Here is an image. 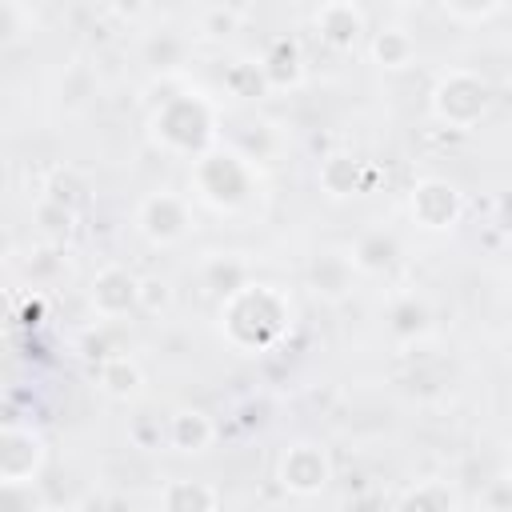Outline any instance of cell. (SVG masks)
I'll return each instance as SVG.
<instances>
[{"label": "cell", "mask_w": 512, "mask_h": 512, "mask_svg": "<svg viewBox=\"0 0 512 512\" xmlns=\"http://www.w3.org/2000/svg\"><path fill=\"white\" fill-rule=\"evenodd\" d=\"M368 60L384 72H404L416 60V36L404 24H380L376 32H368Z\"/></svg>", "instance_id": "cell-18"}, {"label": "cell", "mask_w": 512, "mask_h": 512, "mask_svg": "<svg viewBox=\"0 0 512 512\" xmlns=\"http://www.w3.org/2000/svg\"><path fill=\"white\" fill-rule=\"evenodd\" d=\"M356 284V268L348 260V252H336V248H324L308 260V288L320 296V300H344Z\"/></svg>", "instance_id": "cell-17"}, {"label": "cell", "mask_w": 512, "mask_h": 512, "mask_svg": "<svg viewBox=\"0 0 512 512\" xmlns=\"http://www.w3.org/2000/svg\"><path fill=\"white\" fill-rule=\"evenodd\" d=\"M316 184L328 200H352L368 188V168L352 152H328L316 168Z\"/></svg>", "instance_id": "cell-15"}, {"label": "cell", "mask_w": 512, "mask_h": 512, "mask_svg": "<svg viewBox=\"0 0 512 512\" xmlns=\"http://www.w3.org/2000/svg\"><path fill=\"white\" fill-rule=\"evenodd\" d=\"M88 304L100 320H120L140 308V276L124 264H104L88 280Z\"/></svg>", "instance_id": "cell-9"}, {"label": "cell", "mask_w": 512, "mask_h": 512, "mask_svg": "<svg viewBox=\"0 0 512 512\" xmlns=\"http://www.w3.org/2000/svg\"><path fill=\"white\" fill-rule=\"evenodd\" d=\"M348 260H352V268H356V276H372V280H380V276H388L396 264H400V244H396V236L388 232V228H364L352 244H348Z\"/></svg>", "instance_id": "cell-11"}, {"label": "cell", "mask_w": 512, "mask_h": 512, "mask_svg": "<svg viewBox=\"0 0 512 512\" xmlns=\"http://www.w3.org/2000/svg\"><path fill=\"white\" fill-rule=\"evenodd\" d=\"M508 8L500 4V0H472V4H464V0H444L440 4V16L448 20V24H460V28H468V24H488V20H496V16H504Z\"/></svg>", "instance_id": "cell-27"}, {"label": "cell", "mask_w": 512, "mask_h": 512, "mask_svg": "<svg viewBox=\"0 0 512 512\" xmlns=\"http://www.w3.org/2000/svg\"><path fill=\"white\" fill-rule=\"evenodd\" d=\"M508 360H512V336H508Z\"/></svg>", "instance_id": "cell-35"}, {"label": "cell", "mask_w": 512, "mask_h": 512, "mask_svg": "<svg viewBox=\"0 0 512 512\" xmlns=\"http://www.w3.org/2000/svg\"><path fill=\"white\" fill-rule=\"evenodd\" d=\"M96 388L116 400V404H132L144 396V368L136 356L128 352H108L104 360H96Z\"/></svg>", "instance_id": "cell-13"}, {"label": "cell", "mask_w": 512, "mask_h": 512, "mask_svg": "<svg viewBox=\"0 0 512 512\" xmlns=\"http://www.w3.org/2000/svg\"><path fill=\"white\" fill-rule=\"evenodd\" d=\"M224 92L236 96V100H260L268 96V76H264V64L260 56H236L228 68H224Z\"/></svg>", "instance_id": "cell-23"}, {"label": "cell", "mask_w": 512, "mask_h": 512, "mask_svg": "<svg viewBox=\"0 0 512 512\" xmlns=\"http://www.w3.org/2000/svg\"><path fill=\"white\" fill-rule=\"evenodd\" d=\"M188 192L204 208H212L220 216H236V212L256 204L260 168L244 152H236L232 144H216L188 164Z\"/></svg>", "instance_id": "cell-3"}, {"label": "cell", "mask_w": 512, "mask_h": 512, "mask_svg": "<svg viewBox=\"0 0 512 512\" xmlns=\"http://www.w3.org/2000/svg\"><path fill=\"white\" fill-rule=\"evenodd\" d=\"M312 28L328 48L352 52L368 36V12L356 0H328L312 12Z\"/></svg>", "instance_id": "cell-10"}, {"label": "cell", "mask_w": 512, "mask_h": 512, "mask_svg": "<svg viewBox=\"0 0 512 512\" xmlns=\"http://www.w3.org/2000/svg\"><path fill=\"white\" fill-rule=\"evenodd\" d=\"M176 308V288L168 276H140V312L148 316H168Z\"/></svg>", "instance_id": "cell-28"}, {"label": "cell", "mask_w": 512, "mask_h": 512, "mask_svg": "<svg viewBox=\"0 0 512 512\" xmlns=\"http://www.w3.org/2000/svg\"><path fill=\"white\" fill-rule=\"evenodd\" d=\"M216 444V420L204 412V408H176L168 416V448L180 452V456H204L208 448Z\"/></svg>", "instance_id": "cell-14"}, {"label": "cell", "mask_w": 512, "mask_h": 512, "mask_svg": "<svg viewBox=\"0 0 512 512\" xmlns=\"http://www.w3.org/2000/svg\"><path fill=\"white\" fill-rule=\"evenodd\" d=\"M252 276H248V264L240 260V256H232V252H212L204 264H200V284L208 288V292H216L220 300L224 296H232L236 288H244Z\"/></svg>", "instance_id": "cell-21"}, {"label": "cell", "mask_w": 512, "mask_h": 512, "mask_svg": "<svg viewBox=\"0 0 512 512\" xmlns=\"http://www.w3.org/2000/svg\"><path fill=\"white\" fill-rule=\"evenodd\" d=\"M384 328H388V336H392L400 348H412V344L428 340V336H432V308H428V300L416 296V292H400V296L388 304Z\"/></svg>", "instance_id": "cell-12"}, {"label": "cell", "mask_w": 512, "mask_h": 512, "mask_svg": "<svg viewBox=\"0 0 512 512\" xmlns=\"http://www.w3.org/2000/svg\"><path fill=\"white\" fill-rule=\"evenodd\" d=\"M128 444L144 448V452H156L160 444L168 448V420H160V416H132L128 420Z\"/></svg>", "instance_id": "cell-29"}, {"label": "cell", "mask_w": 512, "mask_h": 512, "mask_svg": "<svg viewBox=\"0 0 512 512\" xmlns=\"http://www.w3.org/2000/svg\"><path fill=\"white\" fill-rule=\"evenodd\" d=\"M464 192L444 176H420L408 188V216L420 232H452L464 220Z\"/></svg>", "instance_id": "cell-8"}, {"label": "cell", "mask_w": 512, "mask_h": 512, "mask_svg": "<svg viewBox=\"0 0 512 512\" xmlns=\"http://www.w3.org/2000/svg\"><path fill=\"white\" fill-rule=\"evenodd\" d=\"M492 224H496L500 236L512 240V188H504V192L492 200Z\"/></svg>", "instance_id": "cell-33"}, {"label": "cell", "mask_w": 512, "mask_h": 512, "mask_svg": "<svg viewBox=\"0 0 512 512\" xmlns=\"http://www.w3.org/2000/svg\"><path fill=\"white\" fill-rule=\"evenodd\" d=\"M460 492L440 480V476H424L416 484H408L396 500V512H460Z\"/></svg>", "instance_id": "cell-20"}, {"label": "cell", "mask_w": 512, "mask_h": 512, "mask_svg": "<svg viewBox=\"0 0 512 512\" xmlns=\"http://www.w3.org/2000/svg\"><path fill=\"white\" fill-rule=\"evenodd\" d=\"M220 128V104L204 88L184 84L180 76H168L164 96H156L148 112V136L168 156H204L208 148L224 144Z\"/></svg>", "instance_id": "cell-2"}, {"label": "cell", "mask_w": 512, "mask_h": 512, "mask_svg": "<svg viewBox=\"0 0 512 512\" xmlns=\"http://www.w3.org/2000/svg\"><path fill=\"white\" fill-rule=\"evenodd\" d=\"M44 196H52V200H60V204H68V208H76L80 212V200H84V184H80V176L76 172H56L52 176V184H48V192Z\"/></svg>", "instance_id": "cell-31"}, {"label": "cell", "mask_w": 512, "mask_h": 512, "mask_svg": "<svg viewBox=\"0 0 512 512\" xmlns=\"http://www.w3.org/2000/svg\"><path fill=\"white\" fill-rule=\"evenodd\" d=\"M136 232L152 244V248H176L196 232V208L192 196L176 192V188H152L136 200L132 212Z\"/></svg>", "instance_id": "cell-5"}, {"label": "cell", "mask_w": 512, "mask_h": 512, "mask_svg": "<svg viewBox=\"0 0 512 512\" xmlns=\"http://www.w3.org/2000/svg\"><path fill=\"white\" fill-rule=\"evenodd\" d=\"M48 440L36 424L8 420L0 432V488H24L44 476Z\"/></svg>", "instance_id": "cell-7"}, {"label": "cell", "mask_w": 512, "mask_h": 512, "mask_svg": "<svg viewBox=\"0 0 512 512\" xmlns=\"http://www.w3.org/2000/svg\"><path fill=\"white\" fill-rule=\"evenodd\" d=\"M92 96H96V72L88 68V60H68L64 72H60V100H64V108L76 112Z\"/></svg>", "instance_id": "cell-24"}, {"label": "cell", "mask_w": 512, "mask_h": 512, "mask_svg": "<svg viewBox=\"0 0 512 512\" xmlns=\"http://www.w3.org/2000/svg\"><path fill=\"white\" fill-rule=\"evenodd\" d=\"M260 64H264V76H268V88H272V92H292V88H300L304 76H308L304 48H300V40H292V36H276V40L264 48Z\"/></svg>", "instance_id": "cell-16"}, {"label": "cell", "mask_w": 512, "mask_h": 512, "mask_svg": "<svg viewBox=\"0 0 512 512\" xmlns=\"http://www.w3.org/2000/svg\"><path fill=\"white\" fill-rule=\"evenodd\" d=\"M160 512H220V488L200 476H172L160 488Z\"/></svg>", "instance_id": "cell-19"}, {"label": "cell", "mask_w": 512, "mask_h": 512, "mask_svg": "<svg viewBox=\"0 0 512 512\" xmlns=\"http://www.w3.org/2000/svg\"><path fill=\"white\" fill-rule=\"evenodd\" d=\"M188 36L184 32H172V28H160V32H148L144 40V60L160 72V76H180V64L188 60Z\"/></svg>", "instance_id": "cell-22"}, {"label": "cell", "mask_w": 512, "mask_h": 512, "mask_svg": "<svg viewBox=\"0 0 512 512\" xmlns=\"http://www.w3.org/2000/svg\"><path fill=\"white\" fill-rule=\"evenodd\" d=\"M4 512H44V500H40L36 484L4 488Z\"/></svg>", "instance_id": "cell-32"}, {"label": "cell", "mask_w": 512, "mask_h": 512, "mask_svg": "<svg viewBox=\"0 0 512 512\" xmlns=\"http://www.w3.org/2000/svg\"><path fill=\"white\" fill-rule=\"evenodd\" d=\"M20 32H32V8L20 0H0V40L12 44Z\"/></svg>", "instance_id": "cell-30"}, {"label": "cell", "mask_w": 512, "mask_h": 512, "mask_svg": "<svg viewBox=\"0 0 512 512\" xmlns=\"http://www.w3.org/2000/svg\"><path fill=\"white\" fill-rule=\"evenodd\" d=\"M216 328L224 344L240 356H264L276 352L292 328H296V304L288 288L268 284V280H248L232 296L220 300L216 308Z\"/></svg>", "instance_id": "cell-1"}, {"label": "cell", "mask_w": 512, "mask_h": 512, "mask_svg": "<svg viewBox=\"0 0 512 512\" xmlns=\"http://www.w3.org/2000/svg\"><path fill=\"white\" fill-rule=\"evenodd\" d=\"M500 476L512 484V440H508V448H504V468H500Z\"/></svg>", "instance_id": "cell-34"}, {"label": "cell", "mask_w": 512, "mask_h": 512, "mask_svg": "<svg viewBox=\"0 0 512 512\" xmlns=\"http://www.w3.org/2000/svg\"><path fill=\"white\" fill-rule=\"evenodd\" d=\"M428 112L452 132H472L492 112V84L476 68H444L428 92Z\"/></svg>", "instance_id": "cell-4"}, {"label": "cell", "mask_w": 512, "mask_h": 512, "mask_svg": "<svg viewBox=\"0 0 512 512\" xmlns=\"http://www.w3.org/2000/svg\"><path fill=\"white\" fill-rule=\"evenodd\" d=\"M76 208H68V204H60V200H52V196H40L36 200V208H32V220H36V228L44 232V240L48 244H56V240H64L72 228H76Z\"/></svg>", "instance_id": "cell-25"}, {"label": "cell", "mask_w": 512, "mask_h": 512, "mask_svg": "<svg viewBox=\"0 0 512 512\" xmlns=\"http://www.w3.org/2000/svg\"><path fill=\"white\" fill-rule=\"evenodd\" d=\"M244 24V8L236 4H208L196 12V36L204 40H228L232 32H240Z\"/></svg>", "instance_id": "cell-26"}, {"label": "cell", "mask_w": 512, "mask_h": 512, "mask_svg": "<svg viewBox=\"0 0 512 512\" xmlns=\"http://www.w3.org/2000/svg\"><path fill=\"white\" fill-rule=\"evenodd\" d=\"M332 452L320 444V440H312V436H300V440H292V444H284V452H280V460H276V480H280V488L288 492V496H300V500H308V496H320L328 484H332Z\"/></svg>", "instance_id": "cell-6"}]
</instances>
